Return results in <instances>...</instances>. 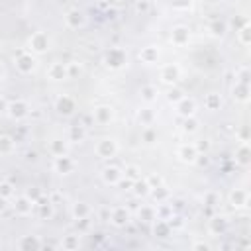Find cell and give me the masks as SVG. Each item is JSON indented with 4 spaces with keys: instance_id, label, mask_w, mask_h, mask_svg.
<instances>
[{
    "instance_id": "6da1fadb",
    "label": "cell",
    "mask_w": 251,
    "mask_h": 251,
    "mask_svg": "<svg viewBox=\"0 0 251 251\" xmlns=\"http://www.w3.org/2000/svg\"><path fill=\"white\" fill-rule=\"evenodd\" d=\"M104 65H106L110 71H120V69H124V67L127 65V53H126V49H122V47H112V49H108L106 55H104Z\"/></svg>"
},
{
    "instance_id": "7a4b0ae2",
    "label": "cell",
    "mask_w": 251,
    "mask_h": 251,
    "mask_svg": "<svg viewBox=\"0 0 251 251\" xmlns=\"http://www.w3.org/2000/svg\"><path fill=\"white\" fill-rule=\"evenodd\" d=\"M118 141L114 137H102L96 141L94 145V153L100 157V159H112L118 155Z\"/></svg>"
},
{
    "instance_id": "3957f363",
    "label": "cell",
    "mask_w": 251,
    "mask_h": 251,
    "mask_svg": "<svg viewBox=\"0 0 251 251\" xmlns=\"http://www.w3.org/2000/svg\"><path fill=\"white\" fill-rule=\"evenodd\" d=\"M27 45H29L31 53H37V55H41V53H45V51L49 49V45H51V39H49V35H47L45 31H35V33H31V37H29Z\"/></svg>"
},
{
    "instance_id": "277c9868",
    "label": "cell",
    "mask_w": 251,
    "mask_h": 251,
    "mask_svg": "<svg viewBox=\"0 0 251 251\" xmlns=\"http://www.w3.org/2000/svg\"><path fill=\"white\" fill-rule=\"evenodd\" d=\"M29 104L25 102V100H12V102H8V110H6V114L12 118V120H16V122H20V120H25L27 116H29Z\"/></svg>"
},
{
    "instance_id": "5b68a950",
    "label": "cell",
    "mask_w": 251,
    "mask_h": 251,
    "mask_svg": "<svg viewBox=\"0 0 251 251\" xmlns=\"http://www.w3.org/2000/svg\"><path fill=\"white\" fill-rule=\"evenodd\" d=\"M75 110H76V102H75L73 96H69V94H61V96L55 100V112H57L59 116L69 118V116L75 114Z\"/></svg>"
},
{
    "instance_id": "8992f818",
    "label": "cell",
    "mask_w": 251,
    "mask_h": 251,
    "mask_svg": "<svg viewBox=\"0 0 251 251\" xmlns=\"http://www.w3.org/2000/svg\"><path fill=\"white\" fill-rule=\"evenodd\" d=\"M176 157L186 165H194L198 161V157H200V151H198V147L194 143H182L176 149Z\"/></svg>"
},
{
    "instance_id": "52a82bcc",
    "label": "cell",
    "mask_w": 251,
    "mask_h": 251,
    "mask_svg": "<svg viewBox=\"0 0 251 251\" xmlns=\"http://www.w3.org/2000/svg\"><path fill=\"white\" fill-rule=\"evenodd\" d=\"M75 169H76V163H75L73 157H69V153L67 155H59V157L53 159V171L57 175H71Z\"/></svg>"
},
{
    "instance_id": "ba28073f",
    "label": "cell",
    "mask_w": 251,
    "mask_h": 251,
    "mask_svg": "<svg viewBox=\"0 0 251 251\" xmlns=\"http://www.w3.org/2000/svg\"><path fill=\"white\" fill-rule=\"evenodd\" d=\"M84 24H86V16L78 8H71L65 12V25L69 29H80L84 27Z\"/></svg>"
},
{
    "instance_id": "9c48e42d",
    "label": "cell",
    "mask_w": 251,
    "mask_h": 251,
    "mask_svg": "<svg viewBox=\"0 0 251 251\" xmlns=\"http://www.w3.org/2000/svg\"><path fill=\"white\" fill-rule=\"evenodd\" d=\"M92 120L98 124V126H108L112 124L114 120V108L108 106V104H100L92 110Z\"/></svg>"
},
{
    "instance_id": "30bf717a",
    "label": "cell",
    "mask_w": 251,
    "mask_h": 251,
    "mask_svg": "<svg viewBox=\"0 0 251 251\" xmlns=\"http://www.w3.org/2000/svg\"><path fill=\"white\" fill-rule=\"evenodd\" d=\"M131 220V212L126 208V206H114L112 212H110V222L112 226L116 227H126Z\"/></svg>"
},
{
    "instance_id": "8fae6325",
    "label": "cell",
    "mask_w": 251,
    "mask_h": 251,
    "mask_svg": "<svg viewBox=\"0 0 251 251\" xmlns=\"http://www.w3.org/2000/svg\"><path fill=\"white\" fill-rule=\"evenodd\" d=\"M37 67V61L31 53H20L16 57V69L22 73V75H31Z\"/></svg>"
},
{
    "instance_id": "7c38bea8",
    "label": "cell",
    "mask_w": 251,
    "mask_h": 251,
    "mask_svg": "<svg viewBox=\"0 0 251 251\" xmlns=\"http://www.w3.org/2000/svg\"><path fill=\"white\" fill-rule=\"evenodd\" d=\"M159 76H161V80H163L165 84H171V86H173V84H176V82L180 80V67L175 65V63H169V65L161 67Z\"/></svg>"
},
{
    "instance_id": "4fadbf2b",
    "label": "cell",
    "mask_w": 251,
    "mask_h": 251,
    "mask_svg": "<svg viewBox=\"0 0 251 251\" xmlns=\"http://www.w3.org/2000/svg\"><path fill=\"white\" fill-rule=\"evenodd\" d=\"M12 208H14V212H16L18 216H29V214L33 212V208H35V202H33L29 196L22 194V196H16Z\"/></svg>"
},
{
    "instance_id": "5bb4252c",
    "label": "cell",
    "mask_w": 251,
    "mask_h": 251,
    "mask_svg": "<svg viewBox=\"0 0 251 251\" xmlns=\"http://www.w3.org/2000/svg\"><path fill=\"white\" fill-rule=\"evenodd\" d=\"M47 76L53 80V82H61V80H67L69 78V71H67V63H61V61H55L49 65L47 69Z\"/></svg>"
},
{
    "instance_id": "9a60e30c",
    "label": "cell",
    "mask_w": 251,
    "mask_h": 251,
    "mask_svg": "<svg viewBox=\"0 0 251 251\" xmlns=\"http://www.w3.org/2000/svg\"><path fill=\"white\" fill-rule=\"evenodd\" d=\"M227 227H229V220L226 216H222V214L212 216L210 222H208V229H210L212 235H224L227 231Z\"/></svg>"
},
{
    "instance_id": "2e32d148",
    "label": "cell",
    "mask_w": 251,
    "mask_h": 251,
    "mask_svg": "<svg viewBox=\"0 0 251 251\" xmlns=\"http://www.w3.org/2000/svg\"><path fill=\"white\" fill-rule=\"evenodd\" d=\"M188 41H190V29L186 25H175L171 31V43L176 47H182V45H188Z\"/></svg>"
},
{
    "instance_id": "e0dca14e",
    "label": "cell",
    "mask_w": 251,
    "mask_h": 251,
    "mask_svg": "<svg viewBox=\"0 0 251 251\" xmlns=\"http://www.w3.org/2000/svg\"><path fill=\"white\" fill-rule=\"evenodd\" d=\"M175 110H176V114H178L180 118H190V116L196 114V102H194L192 98H188V96H182V98L175 104Z\"/></svg>"
},
{
    "instance_id": "ac0fdd59",
    "label": "cell",
    "mask_w": 251,
    "mask_h": 251,
    "mask_svg": "<svg viewBox=\"0 0 251 251\" xmlns=\"http://www.w3.org/2000/svg\"><path fill=\"white\" fill-rule=\"evenodd\" d=\"M35 208H37V216L41 220H51L55 216V204L51 202V198H45L41 196L37 202H35Z\"/></svg>"
},
{
    "instance_id": "d6986e66",
    "label": "cell",
    "mask_w": 251,
    "mask_h": 251,
    "mask_svg": "<svg viewBox=\"0 0 251 251\" xmlns=\"http://www.w3.org/2000/svg\"><path fill=\"white\" fill-rule=\"evenodd\" d=\"M231 96L235 102L239 104H247L249 98H251V86L249 84H243V82H235L231 86Z\"/></svg>"
},
{
    "instance_id": "ffe728a7",
    "label": "cell",
    "mask_w": 251,
    "mask_h": 251,
    "mask_svg": "<svg viewBox=\"0 0 251 251\" xmlns=\"http://www.w3.org/2000/svg\"><path fill=\"white\" fill-rule=\"evenodd\" d=\"M151 224H153V235L159 239H167L173 233V227H171L169 220H165V218H155Z\"/></svg>"
},
{
    "instance_id": "44dd1931",
    "label": "cell",
    "mask_w": 251,
    "mask_h": 251,
    "mask_svg": "<svg viewBox=\"0 0 251 251\" xmlns=\"http://www.w3.org/2000/svg\"><path fill=\"white\" fill-rule=\"evenodd\" d=\"M100 176H102V180H104L106 184H110V186H116L124 175H122V169H120V167H114V165H110V167H104V169H102Z\"/></svg>"
},
{
    "instance_id": "7402d4cb",
    "label": "cell",
    "mask_w": 251,
    "mask_h": 251,
    "mask_svg": "<svg viewBox=\"0 0 251 251\" xmlns=\"http://www.w3.org/2000/svg\"><path fill=\"white\" fill-rule=\"evenodd\" d=\"M247 202H249V194H247L245 188H233L229 192V204H231V208L239 210V208L247 206Z\"/></svg>"
},
{
    "instance_id": "603a6c76",
    "label": "cell",
    "mask_w": 251,
    "mask_h": 251,
    "mask_svg": "<svg viewBox=\"0 0 251 251\" xmlns=\"http://www.w3.org/2000/svg\"><path fill=\"white\" fill-rule=\"evenodd\" d=\"M208 33H210L212 37H216V39L224 37V35L227 33V22L222 20V18H214V20H210V24H208Z\"/></svg>"
},
{
    "instance_id": "cb8c5ba5",
    "label": "cell",
    "mask_w": 251,
    "mask_h": 251,
    "mask_svg": "<svg viewBox=\"0 0 251 251\" xmlns=\"http://www.w3.org/2000/svg\"><path fill=\"white\" fill-rule=\"evenodd\" d=\"M235 163L239 167H249L251 165V147L247 141H243L237 149H235Z\"/></svg>"
},
{
    "instance_id": "d4e9b609",
    "label": "cell",
    "mask_w": 251,
    "mask_h": 251,
    "mask_svg": "<svg viewBox=\"0 0 251 251\" xmlns=\"http://www.w3.org/2000/svg\"><path fill=\"white\" fill-rule=\"evenodd\" d=\"M139 61L145 63V65H155L159 61V47L155 45H145L141 51H139Z\"/></svg>"
},
{
    "instance_id": "484cf974",
    "label": "cell",
    "mask_w": 251,
    "mask_h": 251,
    "mask_svg": "<svg viewBox=\"0 0 251 251\" xmlns=\"http://www.w3.org/2000/svg\"><path fill=\"white\" fill-rule=\"evenodd\" d=\"M49 153L53 157H59V155H67L69 153V141L61 139V137H53L49 141Z\"/></svg>"
},
{
    "instance_id": "4316f807",
    "label": "cell",
    "mask_w": 251,
    "mask_h": 251,
    "mask_svg": "<svg viewBox=\"0 0 251 251\" xmlns=\"http://www.w3.org/2000/svg\"><path fill=\"white\" fill-rule=\"evenodd\" d=\"M18 247L22 251H37V249H41V239L37 235H22Z\"/></svg>"
},
{
    "instance_id": "83f0119b",
    "label": "cell",
    "mask_w": 251,
    "mask_h": 251,
    "mask_svg": "<svg viewBox=\"0 0 251 251\" xmlns=\"http://www.w3.org/2000/svg\"><path fill=\"white\" fill-rule=\"evenodd\" d=\"M84 139H86V127H84L80 122L73 124V126L69 127V141L80 143V141H84Z\"/></svg>"
},
{
    "instance_id": "f1b7e54d",
    "label": "cell",
    "mask_w": 251,
    "mask_h": 251,
    "mask_svg": "<svg viewBox=\"0 0 251 251\" xmlns=\"http://www.w3.org/2000/svg\"><path fill=\"white\" fill-rule=\"evenodd\" d=\"M131 190H133V194L137 196V198H145V196H149V192H151V184L147 182V178H137V180H133L131 182Z\"/></svg>"
},
{
    "instance_id": "f546056e",
    "label": "cell",
    "mask_w": 251,
    "mask_h": 251,
    "mask_svg": "<svg viewBox=\"0 0 251 251\" xmlns=\"http://www.w3.org/2000/svg\"><path fill=\"white\" fill-rule=\"evenodd\" d=\"M139 96H141L143 102L153 104V102L157 100V96H159V88H157L155 84H143V86L139 88Z\"/></svg>"
},
{
    "instance_id": "4dcf8cb0",
    "label": "cell",
    "mask_w": 251,
    "mask_h": 251,
    "mask_svg": "<svg viewBox=\"0 0 251 251\" xmlns=\"http://www.w3.org/2000/svg\"><path fill=\"white\" fill-rule=\"evenodd\" d=\"M137 120H139V124L145 127V126H153L155 124V120H157V114H155V110L153 108H141L139 112H137Z\"/></svg>"
},
{
    "instance_id": "1f68e13d",
    "label": "cell",
    "mask_w": 251,
    "mask_h": 251,
    "mask_svg": "<svg viewBox=\"0 0 251 251\" xmlns=\"http://www.w3.org/2000/svg\"><path fill=\"white\" fill-rule=\"evenodd\" d=\"M149 196H151V198H153L157 204H165V202L171 198V192H169V188H167V186L159 184V186H153V188H151Z\"/></svg>"
},
{
    "instance_id": "d6a6232c",
    "label": "cell",
    "mask_w": 251,
    "mask_h": 251,
    "mask_svg": "<svg viewBox=\"0 0 251 251\" xmlns=\"http://www.w3.org/2000/svg\"><path fill=\"white\" fill-rule=\"evenodd\" d=\"M155 218H157V210H155L153 206H149V204H143V206L137 210V220L143 222V224H151Z\"/></svg>"
},
{
    "instance_id": "836d02e7",
    "label": "cell",
    "mask_w": 251,
    "mask_h": 251,
    "mask_svg": "<svg viewBox=\"0 0 251 251\" xmlns=\"http://www.w3.org/2000/svg\"><path fill=\"white\" fill-rule=\"evenodd\" d=\"M90 206L86 204V202H75L73 204V208H71V214H73V218L75 220H82V218H88L90 216Z\"/></svg>"
},
{
    "instance_id": "e575fe53",
    "label": "cell",
    "mask_w": 251,
    "mask_h": 251,
    "mask_svg": "<svg viewBox=\"0 0 251 251\" xmlns=\"http://www.w3.org/2000/svg\"><path fill=\"white\" fill-rule=\"evenodd\" d=\"M204 106H206L208 112L220 110V106H222V96H220L218 92H208L206 98H204Z\"/></svg>"
},
{
    "instance_id": "d590c367",
    "label": "cell",
    "mask_w": 251,
    "mask_h": 251,
    "mask_svg": "<svg viewBox=\"0 0 251 251\" xmlns=\"http://www.w3.org/2000/svg\"><path fill=\"white\" fill-rule=\"evenodd\" d=\"M61 247H63V249H67V251H75V249H78V247H80V237H78V235H75V233H69V235H65V237H63Z\"/></svg>"
},
{
    "instance_id": "8d00e7d4",
    "label": "cell",
    "mask_w": 251,
    "mask_h": 251,
    "mask_svg": "<svg viewBox=\"0 0 251 251\" xmlns=\"http://www.w3.org/2000/svg\"><path fill=\"white\" fill-rule=\"evenodd\" d=\"M16 149V141L10 135H0V155H12Z\"/></svg>"
},
{
    "instance_id": "74e56055",
    "label": "cell",
    "mask_w": 251,
    "mask_h": 251,
    "mask_svg": "<svg viewBox=\"0 0 251 251\" xmlns=\"http://www.w3.org/2000/svg\"><path fill=\"white\" fill-rule=\"evenodd\" d=\"M237 41H239L243 47L251 45V25H249V24H243V25L239 27V31H237Z\"/></svg>"
},
{
    "instance_id": "f35d334b",
    "label": "cell",
    "mask_w": 251,
    "mask_h": 251,
    "mask_svg": "<svg viewBox=\"0 0 251 251\" xmlns=\"http://www.w3.org/2000/svg\"><path fill=\"white\" fill-rule=\"evenodd\" d=\"M198 120L194 118V116H190V118H182V131L184 133H194V131H198Z\"/></svg>"
},
{
    "instance_id": "ab89813d",
    "label": "cell",
    "mask_w": 251,
    "mask_h": 251,
    "mask_svg": "<svg viewBox=\"0 0 251 251\" xmlns=\"http://www.w3.org/2000/svg\"><path fill=\"white\" fill-rule=\"evenodd\" d=\"M235 82H243V84H249L251 82V71H249V67H239L235 71Z\"/></svg>"
},
{
    "instance_id": "60d3db41",
    "label": "cell",
    "mask_w": 251,
    "mask_h": 251,
    "mask_svg": "<svg viewBox=\"0 0 251 251\" xmlns=\"http://www.w3.org/2000/svg\"><path fill=\"white\" fill-rule=\"evenodd\" d=\"M122 175L127 178V180H137L139 176H141V171H139V167H135V165H126V169L122 171Z\"/></svg>"
},
{
    "instance_id": "b9f144b4",
    "label": "cell",
    "mask_w": 251,
    "mask_h": 251,
    "mask_svg": "<svg viewBox=\"0 0 251 251\" xmlns=\"http://www.w3.org/2000/svg\"><path fill=\"white\" fill-rule=\"evenodd\" d=\"M194 6V0H171V8L178 12H186Z\"/></svg>"
},
{
    "instance_id": "7bdbcfd3",
    "label": "cell",
    "mask_w": 251,
    "mask_h": 251,
    "mask_svg": "<svg viewBox=\"0 0 251 251\" xmlns=\"http://www.w3.org/2000/svg\"><path fill=\"white\" fill-rule=\"evenodd\" d=\"M141 139H143L145 143H155V141H157V131L153 129V126H145V127H143Z\"/></svg>"
},
{
    "instance_id": "ee69618b",
    "label": "cell",
    "mask_w": 251,
    "mask_h": 251,
    "mask_svg": "<svg viewBox=\"0 0 251 251\" xmlns=\"http://www.w3.org/2000/svg\"><path fill=\"white\" fill-rule=\"evenodd\" d=\"M14 192H16V190H14V184H12L10 180H2V182H0V196H4V198L10 200V198L14 196Z\"/></svg>"
},
{
    "instance_id": "f6af8a7d",
    "label": "cell",
    "mask_w": 251,
    "mask_h": 251,
    "mask_svg": "<svg viewBox=\"0 0 251 251\" xmlns=\"http://www.w3.org/2000/svg\"><path fill=\"white\" fill-rule=\"evenodd\" d=\"M204 204L210 206V208H214V206L220 204V196H218L216 192H206V194H204Z\"/></svg>"
},
{
    "instance_id": "bcb514c9",
    "label": "cell",
    "mask_w": 251,
    "mask_h": 251,
    "mask_svg": "<svg viewBox=\"0 0 251 251\" xmlns=\"http://www.w3.org/2000/svg\"><path fill=\"white\" fill-rule=\"evenodd\" d=\"M67 71H69V78H73V76H76V75H80V71H82V67H80V63H76V61H73V63H67Z\"/></svg>"
},
{
    "instance_id": "7dc6e473",
    "label": "cell",
    "mask_w": 251,
    "mask_h": 251,
    "mask_svg": "<svg viewBox=\"0 0 251 251\" xmlns=\"http://www.w3.org/2000/svg\"><path fill=\"white\" fill-rule=\"evenodd\" d=\"M182 96H184V94H182V90H180V88H171V90H169V94H167V98H169V102H171V104H176Z\"/></svg>"
},
{
    "instance_id": "c3c4849f",
    "label": "cell",
    "mask_w": 251,
    "mask_h": 251,
    "mask_svg": "<svg viewBox=\"0 0 251 251\" xmlns=\"http://www.w3.org/2000/svg\"><path fill=\"white\" fill-rule=\"evenodd\" d=\"M25 196H29L33 202H37V200L43 196V192H41V188H37V186H31V188L25 192Z\"/></svg>"
},
{
    "instance_id": "681fc988",
    "label": "cell",
    "mask_w": 251,
    "mask_h": 251,
    "mask_svg": "<svg viewBox=\"0 0 251 251\" xmlns=\"http://www.w3.org/2000/svg\"><path fill=\"white\" fill-rule=\"evenodd\" d=\"M192 249L194 251H210V245L206 241H194L192 243Z\"/></svg>"
},
{
    "instance_id": "f907efd6",
    "label": "cell",
    "mask_w": 251,
    "mask_h": 251,
    "mask_svg": "<svg viewBox=\"0 0 251 251\" xmlns=\"http://www.w3.org/2000/svg\"><path fill=\"white\" fill-rule=\"evenodd\" d=\"M135 8H137V12H147L149 4L145 0H135Z\"/></svg>"
},
{
    "instance_id": "816d5d0a",
    "label": "cell",
    "mask_w": 251,
    "mask_h": 251,
    "mask_svg": "<svg viewBox=\"0 0 251 251\" xmlns=\"http://www.w3.org/2000/svg\"><path fill=\"white\" fill-rule=\"evenodd\" d=\"M147 182L151 184V188H153V186H159V184H163V182H161V176H147Z\"/></svg>"
},
{
    "instance_id": "f5cc1de1",
    "label": "cell",
    "mask_w": 251,
    "mask_h": 251,
    "mask_svg": "<svg viewBox=\"0 0 251 251\" xmlns=\"http://www.w3.org/2000/svg\"><path fill=\"white\" fill-rule=\"evenodd\" d=\"M6 110H8V100L4 96H0V116H4Z\"/></svg>"
},
{
    "instance_id": "db71d44e",
    "label": "cell",
    "mask_w": 251,
    "mask_h": 251,
    "mask_svg": "<svg viewBox=\"0 0 251 251\" xmlns=\"http://www.w3.org/2000/svg\"><path fill=\"white\" fill-rule=\"evenodd\" d=\"M6 210H8V198L0 196V214H2V212H6Z\"/></svg>"
},
{
    "instance_id": "11a10c76",
    "label": "cell",
    "mask_w": 251,
    "mask_h": 251,
    "mask_svg": "<svg viewBox=\"0 0 251 251\" xmlns=\"http://www.w3.org/2000/svg\"><path fill=\"white\" fill-rule=\"evenodd\" d=\"M4 76H6V69H4V65L0 63V80H4Z\"/></svg>"
},
{
    "instance_id": "9f6ffc18",
    "label": "cell",
    "mask_w": 251,
    "mask_h": 251,
    "mask_svg": "<svg viewBox=\"0 0 251 251\" xmlns=\"http://www.w3.org/2000/svg\"><path fill=\"white\" fill-rule=\"evenodd\" d=\"M133 2H135V0H133Z\"/></svg>"
}]
</instances>
